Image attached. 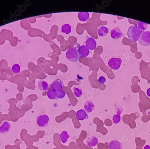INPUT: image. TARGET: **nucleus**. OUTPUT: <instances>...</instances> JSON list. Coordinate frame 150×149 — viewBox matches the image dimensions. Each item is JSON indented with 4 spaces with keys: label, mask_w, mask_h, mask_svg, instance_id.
I'll return each mask as SVG.
<instances>
[{
    "label": "nucleus",
    "mask_w": 150,
    "mask_h": 149,
    "mask_svg": "<svg viewBox=\"0 0 150 149\" xmlns=\"http://www.w3.org/2000/svg\"><path fill=\"white\" fill-rule=\"evenodd\" d=\"M47 95L50 99H57V92L51 88L48 90Z\"/></svg>",
    "instance_id": "18"
},
{
    "label": "nucleus",
    "mask_w": 150,
    "mask_h": 149,
    "mask_svg": "<svg viewBox=\"0 0 150 149\" xmlns=\"http://www.w3.org/2000/svg\"><path fill=\"white\" fill-rule=\"evenodd\" d=\"M66 93L63 90L59 91V92H57V96L58 99H63L65 96Z\"/></svg>",
    "instance_id": "25"
},
{
    "label": "nucleus",
    "mask_w": 150,
    "mask_h": 149,
    "mask_svg": "<svg viewBox=\"0 0 150 149\" xmlns=\"http://www.w3.org/2000/svg\"><path fill=\"white\" fill-rule=\"evenodd\" d=\"M20 66L18 64H15L12 67V71L15 74H18L20 71Z\"/></svg>",
    "instance_id": "23"
},
{
    "label": "nucleus",
    "mask_w": 150,
    "mask_h": 149,
    "mask_svg": "<svg viewBox=\"0 0 150 149\" xmlns=\"http://www.w3.org/2000/svg\"><path fill=\"white\" fill-rule=\"evenodd\" d=\"M111 37L114 39H118L123 36L124 34L120 29L118 27H115L111 30Z\"/></svg>",
    "instance_id": "8"
},
{
    "label": "nucleus",
    "mask_w": 150,
    "mask_h": 149,
    "mask_svg": "<svg viewBox=\"0 0 150 149\" xmlns=\"http://www.w3.org/2000/svg\"><path fill=\"white\" fill-rule=\"evenodd\" d=\"M109 149H123L122 144L117 140L111 141L108 144Z\"/></svg>",
    "instance_id": "13"
},
{
    "label": "nucleus",
    "mask_w": 150,
    "mask_h": 149,
    "mask_svg": "<svg viewBox=\"0 0 150 149\" xmlns=\"http://www.w3.org/2000/svg\"><path fill=\"white\" fill-rule=\"evenodd\" d=\"M11 125L9 122L5 121L0 125V133L5 134L8 133L11 130Z\"/></svg>",
    "instance_id": "10"
},
{
    "label": "nucleus",
    "mask_w": 150,
    "mask_h": 149,
    "mask_svg": "<svg viewBox=\"0 0 150 149\" xmlns=\"http://www.w3.org/2000/svg\"><path fill=\"white\" fill-rule=\"evenodd\" d=\"M120 120H121V118H120V114H115L113 116V118H112V121H113V123L115 124H118L120 122Z\"/></svg>",
    "instance_id": "24"
},
{
    "label": "nucleus",
    "mask_w": 150,
    "mask_h": 149,
    "mask_svg": "<svg viewBox=\"0 0 150 149\" xmlns=\"http://www.w3.org/2000/svg\"><path fill=\"white\" fill-rule=\"evenodd\" d=\"M49 120V117L47 115H40L36 118V123L40 127H45L48 124Z\"/></svg>",
    "instance_id": "5"
},
{
    "label": "nucleus",
    "mask_w": 150,
    "mask_h": 149,
    "mask_svg": "<svg viewBox=\"0 0 150 149\" xmlns=\"http://www.w3.org/2000/svg\"><path fill=\"white\" fill-rule=\"evenodd\" d=\"M98 82L100 83L101 84H104L106 81V79L105 77L104 76H101L99 78L98 80Z\"/></svg>",
    "instance_id": "26"
},
{
    "label": "nucleus",
    "mask_w": 150,
    "mask_h": 149,
    "mask_svg": "<svg viewBox=\"0 0 150 149\" xmlns=\"http://www.w3.org/2000/svg\"><path fill=\"white\" fill-rule=\"evenodd\" d=\"M143 149H150V146L149 145H146Z\"/></svg>",
    "instance_id": "28"
},
{
    "label": "nucleus",
    "mask_w": 150,
    "mask_h": 149,
    "mask_svg": "<svg viewBox=\"0 0 150 149\" xmlns=\"http://www.w3.org/2000/svg\"><path fill=\"white\" fill-rule=\"evenodd\" d=\"M143 33V31L137 25H133L129 27L128 30V37L132 42H137Z\"/></svg>",
    "instance_id": "1"
},
{
    "label": "nucleus",
    "mask_w": 150,
    "mask_h": 149,
    "mask_svg": "<svg viewBox=\"0 0 150 149\" xmlns=\"http://www.w3.org/2000/svg\"><path fill=\"white\" fill-rule=\"evenodd\" d=\"M89 18V14L88 12H80L78 13V19L81 21H86Z\"/></svg>",
    "instance_id": "15"
},
{
    "label": "nucleus",
    "mask_w": 150,
    "mask_h": 149,
    "mask_svg": "<svg viewBox=\"0 0 150 149\" xmlns=\"http://www.w3.org/2000/svg\"><path fill=\"white\" fill-rule=\"evenodd\" d=\"M138 25L139 28L143 31V30H145L147 29V27H148V24H147V23L139 21L138 22Z\"/></svg>",
    "instance_id": "22"
},
{
    "label": "nucleus",
    "mask_w": 150,
    "mask_h": 149,
    "mask_svg": "<svg viewBox=\"0 0 150 149\" xmlns=\"http://www.w3.org/2000/svg\"><path fill=\"white\" fill-rule=\"evenodd\" d=\"M63 86L64 84L63 81L59 79L54 80L51 84V88L57 92L62 90Z\"/></svg>",
    "instance_id": "6"
},
{
    "label": "nucleus",
    "mask_w": 150,
    "mask_h": 149,
    "mask_svg": "<svg viewBox=\"0 0 150 149\" xmlns=\"http://www.w3.org/2000/svg\"><path fill=\"white\" fill-rule=\"evenodd\" d=\"M73 93L74 96L77 98H80L82 95L81 88L78 86H75L73 88Z\"/></svg>",
    "instance_id": "19"
},
{
    "label": "nucleus",
    "mask_w": 150,
    "mask_h": 149,
    "mask_svg": "<svg viewBox=\"0 0 150 149\" xmlns=\"http://www.w3.org/2000/svg\"><path fill=\"white\" fill-rule=\"evenodd\" d=\"M70 135L69 134L67 133V131H63L62 133L60 134V138L61 139V142L62 143L64 144L67 142L68 139L69 138Z\"/></svg>",
    "instance_id": "21"
},
{
    "label": "nucleus",
    "mask_w": 150,
    "mask_h": 149,
    "mask_svg": "<svg viewBox=\"0 0 150 149\" xmlns=\"http://www.w3.org/2000/svg\"><path fill=\"white\" fill-rule=\"evenodd\" d=\"M78 52L80 54V56H82V57H87L89 55L90 52L89 48L86 46L84 45L80 46L78 48Z\"/></svg>",
    "instance_id": "12"
},
{
    "label": "nucleus",
    "mask_w": 150,
    "mask_h": 149,
    "mask_svg": "<svg viewBox=\"0 0 150 149\" xmlns=\"http://www.w3.org/2000/svg\"><path fill=\"white\" fill-rule=\"evenodd\" d=\"M147 96L150 97V88L147 89Z\"/></svg>",
    "instance_id": "27"
},
{
    "label": "nucleus",
    "mask_w": 150,
    "mask_h": 149,
    "mask_svg": "<svg viewBox=\"0 0 150 149\" xmlns=\"http://www.w3.org/2000/svg\"><path fill=\"white\" fill-rule=\"evenodd\" d=\"M122 63V60L117 57H112L109 60L108 65L111 69L117 70L120 68Z\"/></svg>",
    "instance_id": "4"
},
{
    "label": "nucleus",
    "mask_w": 150,
    "mask_h": 149,
    "mask_svg": "<svg viewBox=\"0 0 150 149\" xmlns=\"http://www.w3.org/2000/svg\"><path fill=\"white\" fill-rule=\"evenodd\" d=\"M95 105L93 102L90 100H88L85 103L84 109L85 111L88 113H91L94 110Z\"/></svg>",
    "instance_id": "14"
},
{
    "label": "nucleus",
    "mask_w": 150,
    "mask_h": 149,
    "mask_svg": "<svg viewBox=\"0 0 150 149\" xmlns=\"http://www.w3.org/2000/svg\"><path fill=\"white\" fill-rule=\"evenodd\" d=\"M61 31L63 33H66V35H69L71 32V26L69 24H63L62 26Z\"/></svg>",
    "instance_id": "20"
},
{
    "label": "nucleus",
    "mask_w": 150,
    "mask_h": 149,
    "mask_svg": "<svg viewBox=\"0 0 150 149\" xmlns=\"http://www.w3.org/2000/svg\"><path fill=\"white\" fill-rule=\"evenodd\" d=\"M108 29L105 26H100L98 30V35L100 37L105 36L108 33Z\"/></svg>",
    "instance_id": "17"
},
{
    "label": "nucleus",
    "mask_w": 150,
    "mask_h": 149,
    "mask_svg": "<svg viewBox=\"0 0 150 149\" xmlns=\"http://www.w3.org/2000/svg\"><path fill=\"white\" fill-rule=\"evenodd\" d=\"M139 43L143 46L150 45V32L146 31L143 33L139 39Z\"/></svg>",
    "instance_id": "3"
},
{
    "label": "nucleus",
    "mask_w": 150,
    "mask_h": 149,
    "mask_svg": "<svg viewBox=\"0 0 150 149\" xmlns=\"http://www.w3.org/2000/svg\"><path fill=\"white\" fill-rule=\"evenodd\" d=\"M38 87L40 90L46 91L49 89V84L45 80H40L38 83Z\"/></svg>",
    "instance_id": "16"
},
{
    "label": "nucleus",
    "mask_w": 150,
    "mask_h": 149,
    "mask_svg": "<svg viewBox=\"0 0 150 149\" xmlns=\"http://www.w3.org/2000/svg\"><path fill=\"white\" fill-rule=\"evenodd\" d=\"M85 143L86 144L88 147H95L98 145V139L96 137H94V136L89 137L85 141Z\"/></svg>",
    "instance_id": "9"
},
{
    "label": "nucleus",
    "mask_w": 150,
    "mask_h": 149,
    "mask_svg": "<svg viewBox=\"0 0 150 149\" xmlns=\"http://www.w3.org/2000/svg\"><path fill=\"white\" fill-rule=\"evenodd\" d=\"M85 46L89 50H93L96 48L97 43L95 39L92 37H86V40L85 42Z\"/></svg>",
    "instance_id": "7"
},
{
    "label": "nucleus",
    "mask_w": 150,
    "mask_h": 149,
    "mask_svg": "<svg viewBox=\"0 0 150 149\" xmlns=\"http://www.w3.org/2000/svg\"><path fill=\"white\" fill-rule=\"evenodd\" d=\"M67 59L71 62H76L79 60L80 56L78 50L75 48L68 49L66 52Z\"/></svg>",
    "instance_id": "2"
},
{
    "label": "nucleus",
    "mask_w": 150,
    "mask_h": 149,
    "mask_svg": "<svg viewBox=\"0 0 150 149\" xmlns=\"http://www.w3.org/2000/svg\"><path fill=\"white\" fill-rule=\"evenodd\" d=\"M76 116L77 119L80 121H83L85 119H88L89 118L88 114L83 109H81L77 111L76 113Z\"/></svg>",
    "instance_id": "11"
}]
</instances>
